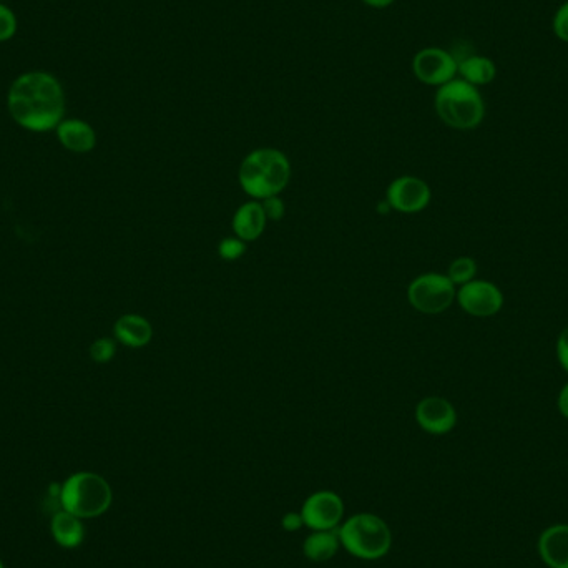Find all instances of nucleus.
Listing matches in <instances>:
<instances>
[{
    "label": "nucleus",
    "mask_w": 568,
    "mask_h": 568,
    "mask_svg": "<svg viewBox=\"0 0 568 568\" xmlns=\"http://www.w3.org/2000/svg\"><path fill=\"white\" fill-rule=\"evenodd\" d=\"M432 191L422 178L399 177L387 187L386 203L391 210L412 215L426 210L431 203Z\"/></svg>",
    "instance_id": "obj_9"
},
{
    "label": "nucleus",
    "mask_w": 568,
    "mask_h": 568,
    "mask_svg": "<svg viewBox=\"0 0 568 568\" xmlns=\"http://www.w3.org/2000/svg\"><path fill=\"white\" fill-rule=\"evenodd\" d=\"M7 108L14 122L25 130L50 132L64 120V89L52 74L27 72L10 85Z\"/></svg>",
    "instance_id": "obj_1"
},
{
    "label": "nucleus",
    "mask_w": 568,
    "mask_h": 568,
    "mask_svg": "<svg viewBox=\"0 0 568 568\" xmlns=\"http://www.w3.org/2000/svg\"><path fill=\"white\" fill-rule=\"evenodd\" d=\"M557 358L562 368L568 373V326L560 334L559 341H557Z\"/></svg>",
    "instance_id": "obj_25"
},
{
    "label": "nucleus",
    "mask_w": 568,
    "mask_h": 568,
    "mask_svg": "<svg viewBox=\"0 0 568 568\" xmlns=\"http://www.w3.org/2000/svg\"><path fill=\"white\" fill-rule=\"evenodd\" d=\"M0 568H5L4 564H2V560H0Z\"/></svg>",
    "instance_id": "obj_29"
},
{
    "label": "nucleus",
    "mask_w": 568,
    "mask_h": 568,
    "mask_svg": "<svg viewBox=\"0 0 568 568\" xmlns=\"http://www.w3.org/2000/svg\"><path fill=\"white\" fill-rule=\"evenodd\" d=\"M416 421L429 434L442 436L456 427L457 412L444 397H426L417 404Z\"/></svg>",
    "instance_id": "obj_11"
},
{
    "label": "nucleus",
    "mask_w": 568,
    "mask_h": 568,
    "mask_svg": "<svg viewBox=\"0 0 568 568\" xmlns=\"http://www.w3.org/2000/svg\"><path fill=\"white\" fill-rule=\"evenodd\" d=\"M554 32L562 42L568 44V0L560 5L554 15Z\"/></svg>",
    "instance_id": "obj_24"
},
{
    "label": "nucleus",
    "mask_w": 568,
    "mask_h": 568,
    "mask_svg": "<svg viewBox=\"0 0 568 568\" xmlns=\"http://www.w3.org/2000/svg\"><path fill=\"white\" fill-rule=\"evenodd\" d=\"M457 74L461 75L462 80H466L474 87H479V85L494 82L497 67L489 57L474 54L457 64Z\"/></svg>",
    "instance_id": "obj_18"
},
{
    "label": "nucleus",
    "mask_w": 568,
    "mask_h": 568,
    "mask_svg": "<svg viewBox=\"0 0 568 568\" xmlns=\"http://www.w3.org/2000/svg\"><path fill=\"white\" fill-rule=\"evenodd\" d=\"M115 353H117V346L112 339L100 338L90 346V358L98 364L110 363L115 358Z\"/></svg>",
    "instance_id": "obj_21"
},
{
    "label": "nucleus",
    "mask_w": 568,
    "mask_h": 568,
    "mask_svg": "<svg viewBox=\"0 0 568 568\" xmlns=\"http://www.w3.org/2000/svg\"><path fill=\"white\" fill-rule=\"evenodd\" d=\"M113 502L112 487L95 472H77L60 484V509L79 519H95L105 514Z\"/></svg>",
    "instance_id": "obj_3"
},
{
    "label": "nucleus",
    "mask_w": 568,
    "mask_h": 568,
    "mask_svg": "<svg viewBox=\"0 0 568 568\" xmlns=\"http://www.w3.org/2000/svg\"><path fill=\"white\" fill-rule=\"evenodd\" d=\"M456 296V284L439 273L417 276L407 288L409 303L422 314L444 313L451 308Z\"/></svg>",
    "instance_id": "obj_6"
},
{
    "label": "nucleus",
    "mask_w": 568,
    "mask_h": 568,
    "mask_svg": "<svg viewBox=\"0 0 568 568\" xmlns=\"http://www.w3.org/2000/svg\"><path fill=\"white\" fill-rule=\"evenodd\" d=\"M266 218L263 206L260 201H246L235 211V216L231 220V228L235 231V236L245 243L255 241L260 238L266 230Z\"/></svg>",
    "instance_id": "obj_12"
},
{
    "label": "nucleus",
    "mask_w": 568,
    "mask_h": 568,
    "mask_svg": "<svg viewBox=\"0 0 568 568\" xmlns=\"http://www.w3.org/2000/svg\"><path fill=\"white\" fill-rule=\"evenodd\" d=\"M289 180L291 163L276 148H258L248 153L238 172L240 187L256 201L281 195Z\"/></svg>",
    "instance_id": "obj_2"
},
{
    "label": "nucleus",
    "mask_w": 568,
    "mask_h": 568,
    "mask_svg": "<svg viewBox=\"0 0 568 568\" xmlns=\"http://www.w3.org/2000/svg\"><path fill=\"white\" fill-rule=\"evenodd\" d=\"M50 532L62 549H77L85 539L84 520L59 509L50 520Z\"/></svg>",
    "instance_id": "obj_16"
},
{
    "label": "nucleus",
    "mask_w": 568,
    "mask_h": 568,
    "mask_svg": "<svg viewBox=\"0 0 568 568\" xmlns=\"http://www.w3.org/2000/svg\"><path fill=\"white\" fill-rule=\"evenodd\" d=\"M338 534L344 549L358 559L378 560L391 550V529L378 515H353L338 527Z\"/></svg>",
    "instance_id": "obj_5"
},
{
    "label": "nucleus",
    "mask_w": 568,
    "mask_h": 568,
    "mask_svg": "<svg viewBox=\"0 0 568 568\" xmlns=\"http://www.w3.org/2000/svg\"><path fill=\"white\" fill-rule=\"evenodd\" d=\"M412 72L422 84L442 87L456 79L457 60L447 50L427 47L414 55Z\"/></svg>",
    "instance_id": "obj_7"
},
{
    "label": "nucleus",
    "mask_w": 568,
    "mask_h": 568,
    "mask_svg": "<svg viewBox=\"0 0 568 568\" xmlns=\"http://www.w3.org/2000/svg\"><path fill=\"white\" fill-rule=\"evenodd\" d=\"M475 275H477V263L469 256H461L452 261L446 276L456 286H462V284L471 283Z\"/></svg>",
    "instance_id": "obj_19"
},
{
    "label": "nucleus",
    "mask_w": 568,
    "mask_h": 568,
    "mask_svg": "<svg viewBox=\"0 0 568 568\" xmlns=\"http://www.w3.org/2000/svg\"><path fill=\"white\" fill-rule=\"evenodd\" d=\"M456 299L461 308L475 318L494 316L504 306L502 291L494 283L484 280H472L471 283L462 284Z\"/></svg>",
    "instance_id": "obj_10"
},
{
    "label": "nucleus",
    "mask_w": 568,
    "mask_h": 568,
    "mask_svg": "<svg viewBox=\"0 0 568 568\" xmlns=\"http://www.w3.org/2000/svg\"><path fill=\"white\" fill-rule=\"evenodd\" d=\"M304 527L311 530L338 529L344 517L343 499L329 490H319L309 495L301 509Z\"/></svg>",
    "instance_id": "obj_8"
},
{
    "label": "nucleus",
    "mask_w": 568,
    "mask_h": 568,
    "mask_svg": "<svg viewBox=\"0 0 568 568\" xmlns=\"http://www.w3.org/2000/svg\"><path fill=\"white\" fill-rule=\"evenodd\" d=\"M364 4H368L369 7H374V9H386L389 5L394 4V0H363Z\"/></svg>",
    "instance_id": "obj_28"
},
{
    "label": "nucleus",
    "mask_w": 568,
    "mask_h": 568,
    "mask_svg": "<svg viewBox=\"0 0 568 568\" xmlns=\"http://www.w3.org/2000/svg\"><path fill=\"white\" fill-rule=\"evenodd\" d=\"M17 17L14 10L0 2V42H9L17 34Z\"/></svg>",
    "instance_id": "obj_22"
},
{
    "label": "nucleus",
    "mask_w": 568,
    "mask_h": 568,
    "mask_svg": "<svg viewBox=\"0 0 568 568\" xmlns=\"http://www.w3.org/2000/svg\"><path fill=\"white\" fill-rule=\"evenodd\" d=\"M113 334L118 343L127 348H143L153 338V326L147 318L138 314H123L113 326Z\"/></svg>",
    "instance_id": "obj_15"
},
{
    "label": "nucleus",
    "mask_w": 568,
    "mask_h": 568,
    "mask_svg": "<svg viewBox=\"0 0 568 568\" xmlns=\"http://www.w3.org/2000/svg\"><path fill=\"white\" fill-rule=\"evenodd\" d=\"M436 112L449 127L472 130L484 120V98L474 85L466 80L454 79L437 90Z\"/></svg>",
    "instance_id": "obj_4"
},
{
    "label": "nucleus",
    "mask_w": 568,
    "mask_h": 568,
    "mask_svg": "<svg viewBox=\"0 0 568 568\" xmlns=\"http://www.w3.org/2000/svg\"><path fill=\"white\" fill-rule=\"evenodd\" d=\"M557 406H559L560 414H562L565 419H568V382L562 387V391H560Z\"/></svg>",
    "instance_id": "obj_27"
},
{
    "label": "nucleus",
    "mask_w": 568,
    "mask_h": 568,
    "mask_svg": "<svg viewBox=\"0 0 568 568\" xmlns=\"http://www.w3.org/2000/svg\"><path fill=\"white\" fill-rule=\"evenodd\" d=\"M57 138L67 150L74 153H87L94 150L97 145V135L92 125L79 120V118H69L59 123Z\"/></svg>",
    "instance_id": "obj_14"
},
{
    "label": "nucleus",
    "mask_w": 568,
    "mask_h": 568,
    "mask_svg": "<svg viewBox=\"0 0 568 568\" xmlns=\"http://www.w3.org/2000/svg\"><path fill=\"white\" fill-rule=\"evenodd\" d=\"M540 559L550 568H568V525H552L539 539Z\"/></svg>",
    "instance_id": "obj_13"
},
{
    "label": "nucleus",
    "mask_w": 568,
    "mask_h": 568,
    "mask_svg": "<svg viewBox=\"0 0 568 568\" xmlns=\"http://www.w3.org/2000/svg\"><path fill=\"white\" fill-rule=\"evenodd\" d=\"M260 203L268 221H280L286 213V206H284V201L281 200V195L271 196V198H266Z\"/></svg>",
    "instance_id": "obj_23"
},
{
    "label": "nucleus",
    "mask_w": 568,
    "mask_h": 568,
    "mask_svg": "<svg viewBox=\"0 0 568 568\" xmlns=\"http://www.w3.org/2000/svg\"><path fill=\"white\" fill-rule=\"evenodd\" d=\"M246 253V243L240 240L238 236H228L223 238L218 245V255L225 261L240 260L241 256Z\"/></svg>",
    "instance_id": "obj_20"
},
{
    "label": "nucleus",
    "mask_w": 568,
    "mask_h": 568,
    "mask_svg": "<svg viewBox=\"0 0 568 568\" xmlns=\"http://www.w3.org/2000/svg\"><path fill=\"white\" fill-rule=\"evenodd\" d=\"M339 545L341 540L338 529L314 530L313 534L308 535L304 540V557L311 562H328L338 554Z\"/></svg>",
    "instance_id": "obj_17"
},
{
    "label": "nucleus",
    "mask_w": 568,
    "mask_h": 568,
    "mask_svg": "<svg viewBox=\"0 0 568 568\" xmlns=\"http://www.w3.org/2000/svg\"><path fill=\"white\" fill-rule=\"evenodd\" d=\"M281 525H283V529L288 530V532H296V530L301 529V527H304L301 512H288V514H284L283 519H281Z\"/></svg>",
    "instance_id": "obj_26"
}]
</instances>
